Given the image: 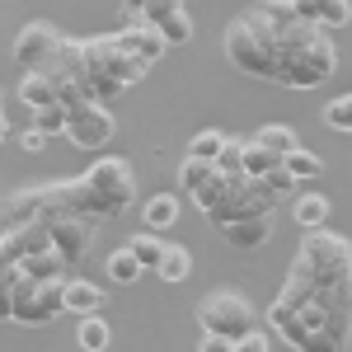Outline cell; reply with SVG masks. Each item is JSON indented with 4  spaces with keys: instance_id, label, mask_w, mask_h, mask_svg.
Returning <instances> with one entry per match:
<instances>
[{
    "instance_id": "cell-19",
    "label": "cell",
    "mask_w": 352,
    "mask_h": 352,
    "mask_svg": "<svg viewBox=\"0 0 352 352\" xmlns=\"http://www.w3.org/2000/svg\"><path fill=\"white\" fill-rule=\"evenodd\" d=\"M179 221V197L174 192H155V197H146V207H141V226L151 230V235H160Z\"/></svg>"
},
{
    "instance_id": "cell-12",
    "label": "cell",
    "mask_w": 352,
    "mask_h": 352,
    "mask_svg": "<svg viewBox=\"0 0 352 352\" xmlns=\"http://www.w3.org/2000/svg\"><path fill=\"white\" fill-rule=\"evenodd\" d=\"M136 24L151 28L164 47H179L192 38V19L179 0H155V5H136Z\"/></svg>"
},
{
    "instance_id": "cell-29",
    "label": "cell",
    "mask_w": 352,
    "mask_h": 352,
    "mask_svg": "<svg viewBox=\"0 0 352 352\" xmlns=\"http://www.w3.org/2000/svg\"><path fill=\"white\" fill-rule=\"evenodd\" d=\"M212 179V164H202V160H192V155H184L179 160V188H188V192H197L202 184Z\"/></svg>"
},
{
    "instance_id": "cell-1",
    "label": "cell",
    "mask_w": 352,
    "mask_h": 352,
    "mask_svg": "<svg viewBox=\"0 0 352 352\" xmlns=\"http://www.w3.org/2000/svg\"><path fill=\"white\" fill-rule=\"evenodd\" d=\"M263 19L277 28V66H272V85H287V89H315L333 76L338 66V47L333 38L320 33V28L300 24L292 0H272V5H258Z\"/></svg>"
},
{
    "instance_id": "cell-16",
    "label": "cell",
    "mask_w": 352,
    "mask_h": 352,
    "mask_svg": "<svg viewBox=\"0 0 352 352\" xmlns=\"http://www.w3.org/2000/svg\"><path fill=\"white\" fill-rule=\"evenodd\" d=\"M221 240L230 249H258V244L272 240V217H258V221H230L221 226Z\"/></svg>"
},
{
    "instance_id": "cell-32",
    "label": "cell",
    "mask_w": 352,
    "mask_h": 352,
    "mask_svg": "<svg viewBox=\"0 0 352 352\" xmlns=\"http://www.w3.org/2000/svg\"><path fill=\"white\" fill-rule=\"evenodd\" d=\"M226 352H268V338L254 329V333H244V338H235V343H226Z\"/></svg>"
},
{
    "instance_id": "cell-25",
    "label": "cell",
    "mask_w": 352,
    "mask_h": 352,
    "mask_svg": "<svg viewBox=\"0 0 352 352\" xmlns=\"http://www.w3.org/2000/svg\"><path fill=\"white\" fill-rule=\"evenodd\" d=\"M122 249L132 254L141 268H155V263H160V254H164V240H160V235H151V230H141V235H132Z\"/></svg>"
},
{
    "instance_id": "cell-34",
    "label": "cell",
    "mask_w": 352,
    "mask_h": 352,
    "mask_svg": "<svg viewBox=\"0 0 352 352\" xmlns=\"http://www.w3.org/2000/svg\"><path fill=\"white\" fill-rule=\"evenodd\" d=\"M197 352H226V343H221V338H202V348Z\"/></svg>"
},
{
    "instance_id": "cell-4",
    "label": "cell",
    "mask_w": 352,
    "mask_h": 352,
    "mask_svg": "<svg viewBox=\"0 0 352 352\" xmlns=\"http://www.w3.org/2000/svg\"><path fill=\"white\" fill-rule=\"evenodd\" d=\"M192 202H197V212L207 217V226H230V221H258V217H272V207H277V197H272L268 184H258V179H221L212 174L207 184L197 192H188Z\"/></svg>"
},
{
    "instance_id": "cell-17",
    "label": "cell",
    "mask_w": 352,
    "mask_h": 352,
    "mask_svg": "<svg viewBox=\"0 0 352 352\" xmlns=\"http://www.w3.org/2000/svg\"><path fill=\"white\" fill-rule=\"evenodd\" d=\"M118 43H122V47H127V52H132L146 71H151V66L164 56V43L151 33V28H141V24H136V28H118Z\"/></svg>"
},
{
    "instance_id": "cell-23",
    "label": "cell",
    "mask_w": 352,
    "mask_h": 352,
    "mask_svg": "<svg viewBox=\"0 0 352 352\" xmlns=\"http://www.w3.org/2000/svg\"><path fill=\"white\" fill-rule=\"evenodd\" d=\"M155 272H160L164 282H184L192 272V254L184 249V244H164V254H160V263H155Z\"/></svg>"
},
{
    "instance_id": "cell-31",
    "label": "cell",
    "mask_w": 352,
    "mask_h": 352,
    "mask_svg": "<svg viewBox=\"0 0 352 352\" xmlns=\"http://www.w3.org/2000/svg\"><path fill=\"white\" fill-rule=\"evenodd\" d=\"M61 127H66V118H61V104H56V109L33 113V132H38V136H61Z\"/></svg>"
},
{
    "instance_id": "cell-7",
    "label": "cell",
    "mask_w": 352,
    "mask_h": 352,
    "mask_svg": "<svg viewBox=\"0 0 352 352\" xmlns=\"http://www.w3.org/2000/svg\"><path fill=\"white\" fill-rule=\"evenodd\" d=\"M287 272L310 287H352V249L333 230H305Z\"/></svg>"
},
{
    "instance_id": "cell-33",
    "label": "cell",
    "mask_w": 352,
    "mask_h": 352,
    "mask_svg": "<svg viewBox=\"0 0 352 352\" xmlns=\"http://www.w3.org/2000/svg\"><path fill=\"white\" fill-rule=\"evenodd\" d=\"M43 141H47V136H38V132H33V127H28V132L19 136V146H24L28 155H38V151H43Z\"/></svg>"
},
{
    "instance_id": "cell-2",
    "label": "cell",
    "mask_w": 352,
    "mask_h": 352,
    "mask_svg": "<svg viewBox=\"0 0 352 352\" xmlns=\"http://www.w3.org/2000/svg\"><path fill=\"white\" fill-rule=\"evenodd\" d=\"M352 300H296L268 305V329L296 352H343L348 348Z\"/></svg>"
},
{
    "instance_id": "cell-24",
    "label": "cell",
    "mask_w": 352,
    "mask_h": 352,
    "mask_svg": "<svg viewBox=\"0 0 352 352\" xmlns=\"http://www.w3.org/2000/svg\"><path fill=\"white\" fill-rule=\"evenodd\" d=\"M282 169H287V174H292L296 184H305V179H320V174H324V160H320L315 151H305V146H296V151H292V155L282 160Z\"/></svg>"
},
{
    "instance_id": "cell-18",
    "label": "cell",
    "mask_w": 352,
    "mask_h": 352,
    "mask_svg": "<svg viewBox=\"0 0 352 352\" xmlns=\"http://www.w3.org/2000/svg\"><path fill=\"white\" fill-rule=\"evenodd\" d=\"M61 305L71 310V315H99V305H104V287H94V282H85V277H71L66 282V292H61Z\"/></svg>"
},
{
    "instance_id": "cell-9",
    "label": "cell",
    "mask_w": 352,
    "mask_h": 352,
    "mask_svg": "<svg viewBox=\"0 0 352 352\" xmlns=\"http://www.w3.org/2000/svg\"><path fill=\"white\" fill-rule=\"evenodd\" d=\"M66 282L71 277H47V282H38V277H28V272L14 268V282H10V320L14 324H52L66 315V305H61V292H66Z\"/></svg>"
},
{
    "instance_id": "cell-14",
    "label": "cell",
    "mask_w": 352,
    "mask_h": 352,
    "mask_svg": "<svg viewBox=\"0 0 352 352\" xmlns=\"http://www.w3.org/2000/svg\"><path fill=\"white\" fill-rule=\"evenodd\" d=\"M43 207H47V192H43V184H24V188H14L10 197H0V217H5V230L43 221Z\"/></svg>"
},
{
    "instance_id": "cell-8",
    "label": "cell",
    "mask_w": 352,
    "mask_h": 352,
    "mask_svg": "<svg viewBox=\"0 0 352 352\" xmlns=\"http://www.w3.org/2000/svg\"><path fill=\"white\" fill-rule=\"evenodd\" d=\"M192 315H197L202 338H221V343H235V338H244V333L258 329V310H254V300L244 296V292H230V287L207 292V296L197 300Z\"/></svg>"
},
{
    "instance_id": "cell-15",
    "label": "cell",
    "mask_w": 352,
    "mask_h": 352,
    "mask_svg": "<svg viewBox=\"0 0 352 352\" xmlns=\"http://www.w3.org/2000/svg\"><path fill=\"white\" fill-rule=\"evenodd\" d=\"M292 10H296L300 24L320 28V33H329V28H343L352 19V10L343 5V0H292Z\"/></svg>"
},
{
    "instance_id": "cell-22",
    "label": "cell",
    "mask_w": 352,
    "mask_h": 352,
    "mask_svg": "<svg viewBox=\"0 0 352 352\" xmlns=\"http://www.w3.org/2000/svg\"><path fill=\"white\" fill-rule=\"evenodd\" d=\"M19 99H24V109H28V113L56 109V94H52V85H47V76H43V71H33V76H19Z\"/></svg>"
},
{
    "instance_id": "cell-30",
    "label": "cell",
    "mask_w": 352,
    "mask_h": 352,
    "mask_svg": "<svg viewBox=\"0 0 352 352\" xmlns=\"http://www.w3.org/2000/svg\"><path fill=\"white\" fill-rule=\"evenodd\" d=\"M324 127H333V132H348L352 127V99L348 94H338V99L324 104Z\"/></svg>"
},
{
    "instance_id": "cell-6",
    "label": "cell",
    "mask_w": 352,
    "mask_h": 352,
    "mask_svg": "<svg viewBox=\"0 0 352 352\" xmlns=\"http://www.w3.org/2000/svg\"><path fill=\"white\" fill-rule=\"evenodd\" d=\"M226 61L240 71V76H254V80H272V66H277V28L263 19V10H244L226 24Z\"/></svg>"
},
{
    "instance_id": "cell-27",
    "label": "cell",
    "mask_w": 352,
    "mask_h": 352,
    "mask_svg": "<svg viewBox=\"0 0 352 352\" xmlns=\"http://www.w3.org/2000/svg\"><path fill=\"white\" fill-rule=\"evenodd\" d=\"M104 268H109V277L118 282V287H132L136 277L146 272V268H141V263L132 258V254H127V249H118V254H109V263H104Z\"/></svg>"
},
{
    "instance_id": "cell-20",
    "label": "cell",
    "mask_w": 352,
    "mask_h": 352,
    "mask_svg": "<svg viewBox=\"0 0 352 352\" xmlns=\"http://www.w3.org/2000/svg\"><path fill=\"white\" fill-rule=\"evenodd\" d=\"M329 197L324 192H300L296 202H292V217H296V226L300 230H324L329 226Z\"/></svg>"
},
{
    "instance_id": "cell-35",
    "label": "cell",
    "mask_w": 352,
    "mask_h": 352,
    "mask_svg": "<svg viewBox=\"0 0 352 352\" xmlns=\"http://www.w3.org/2000/svg\"><path fill=\"white\" fill-rule=\"evenodd\" d=\"M10 136V122H5V104H0V141Z\"/></svg>"
},
{
    "instance_id": "cell-3",
    "label": "cell",
    "mask_w": 352,
    "mask_h": 352,
    "mask_svg": "<svg viewBox=\"0 0 352 352\" xmlns=\"http://www.w3.org/2000/svg\"><path fill=\"white\" fill-rule=\"evenodd\" d=\"M141 76H146V66L118 43V33L80 38V94L89 104L109 109L113 99H118L122 89H132Z\"/></svg>"
},
{
    "instance_id": "cell-11",
    "label": "cell",
    "mask_w": 352,
    "mask_h": 352,
    "mask_svg": "<svg viewBox=\"0 0 352 352\" xmlns=\"http://www.w3.org/2000/svg\"><path fill=\"white\" fill-rule=\"evenodd\" d=\"M61 28L47 24V19H28L24 28H19V38H14V61H19V71L24 76H33V71H43L47 61H52V52L61 47Z\"/></svg>"
},
{
    "instance_id": "cell-28",
    "label": "cell",
    "mask_w": 352,
    "mask_h": 352,
    "mask_svg": "<svg viewBox=\"0 0 352 352\" xmlns=\"http://www.w3.org/2000/svg\"><path fill=\"white\" fill-rule=\"evenodd\" d=\"M221 141H226V132L207 127V132H197V136H192L188 155H192V160H202V164H212V160H217V151H221Z\"/></svg>"
},
{
    "instance_id": "cell-10",
    "label": "cell",
    "mask_w": 352,
    "mask_h": 352,
    "mask_svg": "<svg viewBox=\"0 0 352 352\" xmlns=\"http://www.w3.org/2000/svg\"><path fill=\"white\" fill-rule=\"evenodd\" d=\"M61 118H66L61 136H71V146H80V151H99V146H109V136H113V113L109 109H99V104L80 99V104H66Z\"/></svg>"
},
{
    "instance_id": "cell-5",
    "label": "cell",
    "mask_w": 352,
    "mask_h": 352,
    "mask_svg": "<svg viewBox=\"0 0 352 352\" xmlns=\"http://www.w3.org/2000/svg\"><path fill=\"white\" fill-rule=\"evenodd\" d=\"M136 202V174L122 155H104L76 179V207L89 221H113Z\"/></svg>"
},
{
    "instance_id": "cell-21",
    "label": "cell",
    "mask_w": 352,
    "mask_h": 352,
    "mask_svg": "<svg viewBox=\"0 0 352 352\" xmlns=\"http://www.w3.org/2000/svg\"><path fill=\"white\" fill-rule=\"evenodd\" d=\"M249 141H254L258 151H268L272 160H287V155H292V151L300 146L296 132H292V127H282V122H268V127H258V132L249 136Z\"/></svg>"
},
{
    "instance_id": "cell-13",
    "label": "cell",
    "mask_w": 352,
    "mask_h": 352,
    "mask_svg": "<svg viewBox=\"0 0 352 352\" xmlns=\"http://www.w3.org/2000/svg\"><path fill=\"white\" fill-rule=\"evenodd\" d=\"M43 226H47L52 254H61L66 268L80 263L85 254H89V240H94V221L89 217H52V221H43Z\"/></svg>"
},
{
    "instance_id": "cell-26",
    "label": "cell",
    "mask_w": 352,
    "mask_h": 352,
    "mask_svg": "<svg viewBox=\"0 0 352 352\" xmlns=\"http://www.w3.org/2000/svg\"><path fill=\"white\" fill-rule=\"evenodd\" d=\"M109 343H113L109 320H104V315H85V320H80V348L85 352H104Z\"/></svg>"
},
{
    "instance_id": "cell-36",
    "label": "cell",
    "mask_w": 352,
    "mask_h": 352,
    "mask_svg": "<svg viewBox=\"0 0 352 352\" xmlns=\"http://www.w3.org/2000/svg\"><path fill=\"white\" fill-rule=\"evenodd\" d=\"M0 268H14V263H10V254H5V244H0Z\"/></svg>"
}]
</instances>
